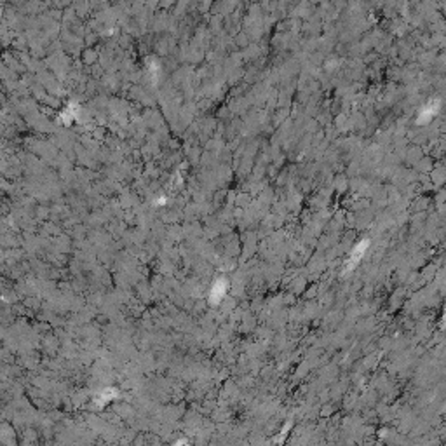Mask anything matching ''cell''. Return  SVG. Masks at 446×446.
Returning <instances> with one entry per match:
<instances>
[{"label":"cell","mask_w":446,"mask_h":446,"mask_svg":"<svg viewBox=\"0 0 446 446\" xmlns=\"http://www.w3.org/2000/svg\"><path fill=\"white\" fill-rule=\"evenodd\" d=\"M368 246H369V241H362L352 249V253H350L349 260H347V263H345V270H352V268L356 267L359 262H361V258L364 256L366 249H368Z\"/></svg>","instance_id":"6da1fadb"},{"label":"cell","mask_w":446,"mask_h":446,"mask_svg":"<svg viewBox=\"0 0 446 446\" xmlns=\"http://www.w3.org/2000/svg\"><path fill=\"white\" fill-rule=\"evenodd\" d=\"M225 289H227V282L223 281V279H220L218 282H215V286H213L211 293H209V298H211L213 303H218L220 300L225 296Z\"/></svg>","instance_id":"7a4b0ae2"}]
</instances>
